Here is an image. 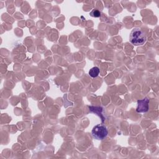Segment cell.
<instances>
[{"label": "cell", "instance_id": "4", "mask_svg": "<svg viewBox=\"0 0 159 159\" xmlns=\"http://www.w3.org/2000/svg\"><path fill=\"white\" fill-rule=\"evenodd\" d=\"M99 72H100L99 68L97 66H94L89 70V75L92 78H96L99 75Z\"/></svg>", "mask_w": 159, "mask_h": 159}, {"label": "cell", "instance_id": "1", "mask_svg": "<svg viewBox=\"0 0 159 159\" xmlns=\"http://www.w3.org/2000/svg\"><path fill=\"white\" fill-rule=\"evenodd\" d=\"M129 40L134 45H142L144 44L147 40L146 34L142 29L139 28H135L130 32Z\"/></svg>", "mask_w": 159, "mask_h": 159}, {"label": "cell", "instance_id": "5", "mask_svg": "<svg viewBox=\"0 0 159 159\" xmlns=\"http://www.w3.org/2000/svg\"><path fill=\"white\" fill-rule=\"evenodd\" d=\"M90 15L94 17H99L101 16V12L98 9H93L91 12Z\"/></svg>", "mask_w": 159, "mask_h": 159}, {"label": "cell", "instance_id": "3", "mask_svg": "<svg viewBox=\"0 0 159 159\" xmlns=\"http://www.w3.org/2000/svg\"><path fill=\"white\" fill-rule=\"evenodd\" d=\"M137 107L136 109V111L137 112H145L148 110V104L149 99L148 98H145L143 99L137 101Z\"/></svg>", "mask_w": 159, "mask_h": 159}, {"label": "cell", "instance_id": "2", "mask_svg": "<svg viewBox=\"0 0 159 159\" xmlns=\"http://www.w3.org/2000/svg\"><path fill=\"white\" fill-rule=\"evenodd\" d=\"M91 134L95 139L102 140L107 136L108 130L104 125L97 124L93 127Z\"/></svg>", "mask_w": 159, "mask_h": 159}]
</instances>
